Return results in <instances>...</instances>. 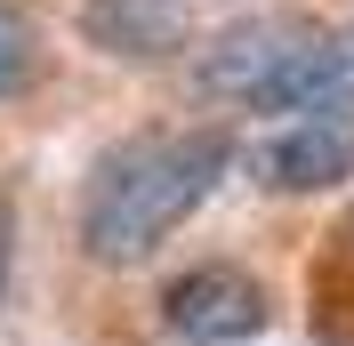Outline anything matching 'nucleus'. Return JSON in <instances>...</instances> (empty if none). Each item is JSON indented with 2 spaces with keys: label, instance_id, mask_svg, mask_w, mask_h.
<instances>
[{
  "label": "nucleus",
  "instance_id": "nucleus-1",
  "mask_svg": "<svg viewBox=\"0 0 354 346\" xmlns=\"http://www.w3.org/2000/svg\"><path fill=\"white\" fill-rule=\"evenodd\" d=\"M234 170L225 129H137L97 153L81 185V250L88 266H145Z\"/></svg>",
  "mask_w": 354,
  "mask_h": 346
},
{
  "label": "nucleus",
  "instance_id": "nucleus-8",
  "mask_svg": "<svg viewBox=\"0 0 354 346\" xmlns=\"http://www.w3.org/2000/svg\"><path fill=\"white\" fill-rule=\"evenodd\" d=\"M346 234H354V226H346Z\"/></svg>",
  "mask_w": 354,
  "mask_h": 346
},
{
  "label": "nucleus",
  "instance_id": "nucleus-3",
  "mask_svg": "<svg viewBox=\"0 0 354 346\" xmlns=\"http://www.w3.org/2000/svg\"><path fill=\"white\" fill-rule=\"evenodd\" d=\"M242 170L266 194H330V185H346L354 177V89L330 97V105H314V113L274 121L266 137H250Z\"/></svg>",
  "mask_w": 354,
  "mask_h": 346
},
{
  "label": "nucleus",
  "instance_id": "nucleus-4",
  "mask_svg": "<svg viewBox=\"0 0 354 346\" xmlns=\"http://www.w3.org/2000/svg\"><path fill=\"white\" fill-rule=\"evenodd\" d=\"M266 282L242 266H185V274L161 290V330L185 346H242L266 330Z\"/></svg>",
  "mask_w": 354,
  "mask_h": 346
},
{
  "label": "nucleus",
  "instance_id": "nucleus-5",
  "mask_svg": "<svg viewBox=\"0 0 354 346\" xmlns=\"http://www.w3.org/2000/svg\"><path fill=\"white\" fill-rule=\"evenodd\" d=\"M81 33H88V48H105V57L161 65L177 48H194L201 8L194 0H81Z\"/></svg>",
  "mask_w": 354,
  "mask_h": 346
},
{
  "label": "nucleus",
  "instance_id": "nucleus-7",
  "mask_svg": "<svg viewBox=\"0 0 354 346\" xmlns=\"http://www.w3.org/2000/svg\"><path fill=\"white\" fill-rule=\"evenodd\" d=\"M8 250H17V210L0 201V290H8Z\"/></svg>",
  "mask_w": 354,
  "mask_h": 346
},
{
  "label": "nucleus",
  "instance_id": "nucleus-6",
  "mask_svg": "<svg viewBox=\"0 0 354 346\" xmlns=\"http://www.w3.org/2000/svg\"><path fill=\"white\" fill-rule=\"evenodd\" d=\"M32 65H41V41H32L24 8H8V0H0V105L32 89Z\"/></svg>",
  "mask_w": 354,
  "mask_h": 346
},
{
  "label": "nucleus",
  "instance_id": "nucleus-2",
  "mask_svg": "<svg viewBox=\"0 0 354 346\" xmlns=\"http://www.w3.org/2000/svg\"><path fill=\"white\" fill-rule=\"evenodd\" d=\"M346 81H354V48L306 17H250V24H225L218 41L194 48V89L234 113L290 121V113L346 97Z\"/></svg>",
  "mask_w": 354,
  "mask_h": 346
}]
</instances>
